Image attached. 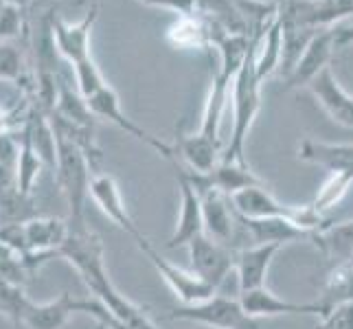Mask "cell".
I'll list each match as a JSON object with an SVG mask.
<instances>
[{
	"instance_id": "6da1fadb",
	"label": "cell",
	"mask_w": 353,
	"mask_h": 329,
	"mask_svg": "<svg viewBox=\"0 0 353 329\" xmlns=\"http://www.w3.org/2000/svg\"><path fill=\"white\" fill-rule=\"evenodd\" d=\"M270 24H268V27H270ZM268 27L252 31L250 51L233 79V90H230L233 92V132H230V141L226 145V150L222 152V163L248 165L246 141H248L254 119H257L261 110V83H263L257 75V48Z\"/></svg>"
},
{
	"instance_id": "7a4b0ae2",
	"label": "cell",
	"mask_w": 353,
	"mask_h": 329,
	"mask_svg": "<svg viewBox=\"0 0 353 329\" xmlns=\"http://www.w3.org/2000/svg\"><path fill=\"white\" fill-rule=\"evenodd\" d=\"M92 172L88 158L79 148L57 137V165L53 176L68 202V222H86V202L90 198Z\"/></svg>"
},
{
	"instance_id": "3957f363",
	"label": "cell",
	"mask_w": 353,
	"mask_h": 329,
	"mask_svg": "<svg viewBox=\"0 0 353 329\" xmlns=\"http://www.w3.org/2000/svg\"><path fill=\"white\" fill-rule=\"evenodd\" d=\"M169 321H187L209 329H261L257 319L246 314L239 299L213 295L196 306H178L169 314Z\"/></svg>"
},
{
	"instance_id": "277c9868",
	"label": "cell",
	"mask_w": 353,
	"mask_h": 329,
	"mask_svg": "<svg viewBox=\"0 0 353 329\" xmlns=\"http://www.w3.org/2000/svg\"><path fill=\"white\" fill-rule=\"evenodd\" d=\"M139 248L156 268V272L163 277V281L172 288V292L180 299L182 306H196V303H202L206 299H211L213 295H217V290L206 283L204 279H200L193 270H185V268L165 259L163 255L152 246L148 237L139 241Z\"/></svg>"
},
{
	"instance_id": "5b68a950",
	"label": "cell",
	"mask_w": 353,
	"mask_h": 329,
	"mask_svg": "<svg viewBox=\"0 0 353 329\" xmlns=\"http://www.w3.org/2000/svg\"><path fill=\"white\" fill-rule=\"evenodd\" d=\"M189 180L196 185L202 196V213H204V235L224 243L230 250H235V233H237V211L228 196L213 187H204L189 167H185Z\"/></svg>"
},
{
	"instance_id": "8992f818",
	"label": "cell",
	"mask_w": 353,
	"mask_h": 329,
	"mask_svg": "<svg viewBox=\"0 0 353 329\" xmlns=\"http://www.w3.org/2000/svg\"><path fill=\"white\" fill-rule=\"evenodd\" d=\"M99 18V0H92V5L83 14L79 22H66L64 18H59L53 14V38L57 53L62 55V59L68 66H75L86 62L92 57L90 53V38L94 22Z\"/></svg>"
},
{
	"instance_id": "52a82bcc",
	"label": "cell",
	"mask_w": 353,
	"mask_h": 329,
	"mask_svg": "<svg viewBox=\"0 0 353 329\" xmlns=\"http://www.w3.org/2000/svg\"><path fill=\"white\" fill-rule=\"evenodd\" d=\"M169 163L176 169V180L180 189V215H178L174 235L167 241V248H180V246H189L196 237L204 235L202 196L198 193L196 185L189 180L185 167L180 165L178 158H174V161H169Z\"/></svg>"
},
{
	"instance_id": "ba28073f",
	"label": "cell",
	"mask_w": 353,
	"mask_h": 329,
	"mask_svg": "<svg viewBox=\"0 0 353 329\" xmlns=\"http://www.w3.org/2000/svg\"><path fill=\"white\" fill-rule=\"evenodd\" d=\"M88 106H90V112L97 117V119H103L108 121V123L117 126L119 130H123L125 134H130V137L143 141L145 145H150L152 150H156L158 154H161L163 158H167V161H174L176 158V152H174V145H167L165 141L152 137V134L148 130H143L141 126H137L134 121L121 110V101H119V94L114 92V88L105 86L101 88L99 92H94L90 99H86Z\"/></svg>"
},
{
	"instance_id": "9c48e42d",
	"label": "cell",
	"mask_w": 353,
	"mask_h": 329,
	"mask_svg": "<svg viewBox=\"0 0 353 329\" xmlns=\"http://www.w3.org/2000/svg\"><path fill=\"white\" fill-rule=\"evenodd\" d=\"M187 248L191 257V270L215 290H220L230 270H235V250L211 239L209 235L196 237Z\"/></svg>"
},
{
	"instance_id": "30bf717a",
	"label": "cell",
	"mask_w": 353,
	"mask_h": 329,
	"mask_svg": "<svg viewBox=\"0 0 353 329\" xmlns=\"http://www.w3.org/2000/svg\"><path fill=\"white\" fill-rule=\"evenodd\" d=\"M307 90L334 123L353 130V97L340 86L332 68H325L321 75H316L307 83Z\"/></svg>"
},
{
	"instance_id": "8fae6325",
	"label": "cell",
	"mask_w": 353,
	"mask_h": 329,
	"mask_svg": "<svg viewBox=\"0 0 353 329\" xmlns=\"http://www.w3.org/2000/svg\"><path fill=\"white\" fill-rule=\"evenodd\" d=\"M336 51V35L334 29L321 31L316 38L310 42L305 53L301 55L299 64L292 70V75L283 81V90H294V88H307V83L321 75L325 68H330L332 55Z\"/></svg>"
},
{
	"instance_id": "7c38bea8",
	"label": "cell",
	"mask_w": 353,
	"mask_h": 329,
	"mask_svg": "<svg viewBox=\"0 0 353 329\" xmlns=\"http://www.w3.org/2000/svg\"><path fill=\"white\" fill-rule=\"evenodd\" d=\"M90 198H92V202L97 206H99L103 215L110 217L112 222L119 228H123L128 235H132L134 239H137V243L145 239V235L139 230L137 222H134L130 211H128V206L123 202V196H121V189L117 185V180L110 174H97L92 178V182H90Z\"/></svg>"
},
{
	"instance_id": "4fadbf2b",
	"label": "cell",
	"mask_w": 353,
	"mask_h": 329,
	"mask_svg": "<svg viewBox=\"0 0 353 329\" xmlns=\"http://www.w3.org/2000/svg\"><path fill=\"white\" fill-rule=\"evenodd\" d=\"M241 308L248 316L259 319V316H325L321 303H292L281 297H276L265 286L259 290H250L239 295Z\"/></svg>"
},
{
	"instance_id": "5bb4252c",
	"label": "cell",
	"mask_w": 353,
	"mask_h": 329,
	"mask_svg": "<svg viewBox=\"0 0 353 329\" xmlns=\"http://www.w3.org/2000/svg\"><path fill=\"white\" fill-rule=\"evenodd\" d=\"M283 246L276 243H263V246H250L235 252V272L239 281V295L250 290H259L265 286L268 270Z\"/></svg>"
},
{
	"instance_id": "9a60e30c",
	"label": "cell",
	"mask_w": 353,
	"mask_h": 329,
	"mask_svg": "<svg viewBox=\"0 0 353 329\" xmlns=\"http://www.w3.org/2000/svg\"><path fill=\"white\" fill-rule=\"evenodd\" d=\"M233 79L228 72L217 68V72L211 79V88H209V97H206L204 103V114H202V126L200 132L204 139H209L217 145H222V137H220V128H222V117L226 112V103L230 90H233Z\"/></svg>"
},
{
	"instance_id": "2e32d148",
	"label": "cell",
	"mask_w": 353,
	"mask_h": 329,
	"mask_svg": "<svg viewBox=\"0 0 353 329\" xmlns=\"http://www.w3.org/2000/svg\"><path fill=\"white\" fill-rule=\"evenodd\" d=\"M222 145H217L209 139H204L202 134H182L178 130V139L174 145L176 158H182L189 169L200 174H209L220 165L222 161Z\"/></svg>"
},
{
	"instance_id": "e0dca14e",
	"label": "cell",
	"mask_w": 353,
	"mask_h": 329,
	"mask_svg": "<svg viewBox=\"0 0 353 329\" xmlns=\"http://www.w3.org/2000/svg\"><path fill=\"white\" fill-rule=\"evenodd\" d=\"M193 174L198 176V180L204 187H213L217 191H222L228 198L235 196V193L241 189L265 185V182L254 174L248 165H237V163H222L220 161V165H217L209 174H200V172H193Z\"/></svg>"
},
{
	"instance_id": "ac0fdd59",
	"label": "cell",
	"mask_w": 353,
	"mask_h": 329,
	"mask_svg": "<svg viewBox=\"0 0 353 329\" xmlns=\"http://www.w3.org/2000/svg\"><path fill=\"white\" fill-rule=\"evenodd\" d=\"M77 297L62 292L55 301L48 303H29L24 312L22 325L29 329H64L70 314H75Z\"/></svg>"
},
{
	"instance_id": "d6986e66",
	"label": "cell",
	"mask_w": 353,
	"mask_h": 329,
	"mask_svg": "<svg viewBox=\"0 0 353 329\" xmlns=\"http://www.w3.org/2000/svg\"><path fill=\"white\" fill-rule=\"evenodd\" d=\"M299 158L310 165L330 169V172H340V169L353 172V145L351 143L334 145V143L305 139L299 145Z\"/></svg>"
},
{
	"instance_id": "ffe728a7",
	"label": "cell",
	"mask_w": 353,
	"mask_h": 329,
	"mask_svg": "<svg viewBox=\"0 0 353 329\" xmlns=\"http://www.w3.org/2000/svg\"><path fill=\"white\" fill-rule=\"evenodd\" d=\"M312 241L334 266L351 261L353 259V219H349V222H336V224L332 222L327 228H323L321 233H316Z\"/></svg>"
},
{
	"instance_id": "44dd1931",
	"label": "cell",
	"mask_w": 353,
	"mask_h": 329,
	"mask_svg": "<svg viewBox=\"0 0 353 329\" xmlns=\"http://www.w3.org/2000/svg\"><path fill=\"white\" fill-rule=\"evenodd\" d=\"M167 42L174 48H206L211 46V27L198 11L178 16V22L167 29Z\"/></svg>"
},
{
	"instance_id": "7402d4cb",
	"label": "cell",
	"mask_w": 353,
	"mask_h": 329,
	"mask_svg": "<svg viewBox=\"0 0 353 329\" xmlns=\"http://www.w3.org/2000/svg\"><path fill=\"white\" fill-rule=\"evenodd\" d=\"M316 303H321L325 314L336 306H343V303H353V261L336 263L332 268L323 286L321 299Z\"/></svg>"
},
{
	"instance_id": "603a6c76",
	"label": "cell",
	"mask_w": 353,
	"mask_h": 329,
	"mask_svg": "<svg viewBox=\"0 0 353 329\" xmlns=\"http://www.w3.org/2000/svg\"><path fill=\"white\" fill-rule=\"evenodd\" d=\"M281 53H283V29H281V20L276 16L274 22L263 33L259 48H257V75L261 81H265L268 77H272L274 72H279Z\"/></svg>"
},
{
	"instance_id": "cb8c5ba5",
	"label": "cell",
	"mask_w": 353,
	"mask_h": 329,
	"mask_svg": "<svg viewBox=\"0 0 353 329\" xmlns=\"http://www.w3.org/2000/svg\"><path fill=\"white\" fill-rule=\"evenodd\" d=\"M27 62H24L20 42L0 40V81L16 83V86H22V90L27 94H33L31 86L27 83Z\"/></svg>"
},
{
	"instance_id": "d4e9b609",
	"label": "cell",
	"mask_w": 353,
	"mask_h": 329,
	"mask_svg": "<svg viewBox=\"0 0 353 329\" xmlns=\"http://www.w3.org/2000/svg\"><path fill=\"white\" fill-rule=\"evenodd\" d=\"M33 217H38V211L29 193H22L18 185L0 191V226L24 224Z\"/></svg>"
},
{
	"instance_id": "484cf974",
	"label": "cell",
	"mask_w": 353,
	"mask_h": 329,
	"mask_svg": "<svg viewBox=\"0 0 353 329\" xmlns=\"http://www.w3.org/2000/svg\"><path fill=\"white\" fill-rule=\"evenodd\" d=\"M18 139H20V154H18V165H16V182L22 193H29L31 196L35 182H38L42 169L46 165L42 163V158L33 150L31 141L27 139V134L22 130H18Z\"/></svg>"
},
{
	"instance_id": "4316f807",
	"label": "cell",
	"mask_w": 353,
	"mask_h": 329,
	"mask_svg": "<svg viewBox=\"0 0 353 329\" xmlns=\"http://www.w3.org/2000/svg\"><path fill=\"white\" fill-rule=\"evenodd\" d=\"M351 185H353V172H349V169L330 172V178L325 180V185L316 193V200L312 202V206L321 215H325V211L334 209V206L347 196Z\"/></svg>"
},
{
	"instance_id": "83f0119b",
	"label": "cell",
	"mask_w": 353,
	"mask_h": 329,
	"mask_svg": "<svg viewBox=\"0 0 353 329\" xmlns=\"http://www.w3.org/2000/svg\"><path fill=\"white\" fill-rule=\"evenodd\" d=\"M31 303V299L24 292V286L20 283H11L0 279V314L9 319L14 325H22L24 312H27V306Z\"/></svg>"
},
{
	"instance_id": "f1b7e54d",
	"label": "cell",
	"mask_w": 353,
	"mask_h": 329,
	"mask_svg": "<svg viewBox=\"0 0 353 329\" xmlns=\"http://www.w3.org/2000/svg\"><path fill=\"white\" fill-rule=\"evenodd\" d=\"M70 70H72V79H75V86L81 92L83 99H90L94 92H99L101 88L108 86L99 66L94 64L92 57L86 59V62H81V64L70 66Z\"/></svg>"
},
{
	"instance_id": "f546056e",
	"label": "cell",
	"mask_w": 353,
	"mask_h": 329,
	"mask_svg": "<svg viewBox=\"0 0 353 329\" xmlns=\"http://www.w3.org/2000/svg\"><path fill=\"white\" fill-rule=\"evenodd\" d=\"M29 31L27 9H20L11 3H5L0 9V40H16L24 38Z\"/></svg>"
},
{
	"instance_id": "4dcf8cb0",
	"label": "cell",
	"mask_w": 353,
	"mask_h": 329,
	"mask_svg": "<svg viewBox=\"0 0 353 329\" xmlns=\"http://www.w3.org/2000/svg\"><path fill=\"white\" fill-rule=\"evenodd\" d=\"M316 329H353V303H343L327 312Z\"/></svg>"
},
{
	"instance_id": "1f68e13d",
	"label": "cell",
	"mask_w": 353,
	"mask_h": 329,
	"mask_svg": "<svg viewBox=\"0 0 353 329\" xmlns=\"http://www.w3.org/2000/svg\"><path fill=\"white\" fill-rule=\"evenodd\" d=\"M18 154H20L18 132L0 134V165L16 167L18 165Z\"/></svg>"
},
{
	"instance_id": "d6a6232c",
	"label": "cell",
	"mask_w": 353,
	"mask_h": 329,
	"mask_svg": "<svg viewBox=\"0 0 353 329\" xmlns=\"http://www.w3.org/2000/svg\"><path fill=\"white\" fill-rule=\"evenodd\" d=\"M148 7H158V9H169L176 11L178 16H189L198 11V0H141Z\"/></svg>"
},
{
	"instance_id": "836d02e7",
	"label": "cell",
	"mask_w": 353,
	"mask_h": 329,
	"mask_svg": "<svg viewBox=\"0 0 353 329\" xmlns=\"http://www.w3.org/2000/svg\"><path fill=\"white\" fill-rule=\"evenodd\" d=\"M334 35H336V48L351 46L353 44V24L343 27V29H334Z\"/></svg>"
},
{
	"instance_id": "e575fe53",
	"label": "cell",
	"mask_w": 353,
	"mask_h": 329,
	"mask_svg": "<svg viewBox=\"0 0 353 329\" xmlns=\"http://www.w3.org/2000/svg\"><path fill=\"white\" fill-rule=\"evenodd\" d=\"M57 3H59V0H35V5H33V7L42 14V11H51V9H55Z\"/></svg>"
},
{
	"instance_id": "d590c367",
	"label": "cell",
	"mask_w": 353,
	"mask_h": 329,
	"mask_svg": "<svg viewBox=\"0 0 353 329\" xmlns=\"http://www.w3.org/2000/svg\"><path fill=\"white\" fill-rule=\"evenodd\" d=\"M94 329H105V327H103L101 323H97V327H94Z\"/></svg>"
}]
</instances>
